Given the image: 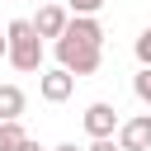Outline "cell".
<instances>
[{
	"label": "cell",
	"mask_w": 151,
	"mask_h": 151,
	"mask_svg": "<svg viewBox=\"0 0 151 151\" xmlns=\"http://www.w3.org/2000/svg\"><path fill=\"white\" fill-rule=\"evenodd\" d=\"M113 142H118L123 151H151V113H132V118H123L118 132H113Z\"/></svg>",
	"instance_id": "3957f363"
},
{
	"label": "cell",
	"mask_w": 151,
	"mask_h": 151,
	"mask_svg": "<svg viewBox=\"0 0 151 151\" xmlns=\"http://www.w3.org/2000/svg\"><path fill=\"white\" fill-rule=\"evenodd\" d=\"M132 52H137V61H142V66H151V24H146V28L137 33V42H132Z\"/></svg>",
	"instance_id": "30bf717a"
},
{
	"label": "cell",
	"mask_w": 151,
	"mask_h": 151,
	"mask_svg": "<svg viewBox=\"0 0 151 151\" xmlns=\"http://www.w3.org/2000/svg\"><path fill=\"white\" fill-rule=\"evenodd\" d=\"M0 57H5V33H0Z\"/></svg>",
	"instance_id": "9a60e30c"
},
{
	"label": "cell",
	"mask_w": 151,
	"mask_h": 151,
	"mask_svg": "<svg viewBox=\"0 0 151 151\" xmlns=\"http://www.w3.org/2000/svg\"><path fill=\"white\" fill-rule=\"evenodd\" d=\"M47 151H85V146H76V142H57V146H47Z\"/></svg>",
	"instance_id": "5bb4252c"
},
{
	"label": "cell",
	"mask_w": 151,
	"mask_h": 151,
	"mask_svg": "<svg viewBox=\"0 0 151 151\" xmlns=\"http://www.w3.org/2000/svg\"><path fill=\"white\" fill-rule=\"evenodd\" d=\"M132 94L146 104V113H151V66H142L137 76H132Z\"/></svg>",
	"instance_id": "9c48e42d"
},
{
	"label": "cell",
	"mask_w": 151,
	"mask_h": 151,
	"mask_svg": "<svg viewBox=\"0 0 151 151\" xmlns=\"http://www.w3.org/2000/svg\"><path fill=\"white\" fill-rule=\"evenodd\" d=\"M5 61L14 71H24V76L42 71V38L33 33L28 19H9V28H5Z\"/></svg>",
	"instance_id": "7a4b0ae2"
},
{
	"label": "cell",
	"mask_w": 151,
	"mask_h": 151,
	"mask_svg": "<svg viewBox=\"0 0 151 151\" xmlns=\"http://www.w3.org/2000/svg\"><path fill=\"white\" fill-rule=\"evenodd\" d=\"M85 151H123V146H118L113 137H90V146H85Z\"/></svg>",
	"instance_id": "7c38bea8"
},
{
	"label": "cell",
	"mask_w": 151,
	"mask_h": 151,
	"mask_svg": "<svg viewBox=\"0 0 151 151\" xmlns=\"http://www.w3.org/2000/svg\"><path fill=\"white\" fill-rule=\"evenodd\" d=\"M66 19H71V9H66L61 0H42V5H38V14H33L28 24H33V33H38L42 42H47V38H61Z\"/></svg>",
	"instance_id": "277c9868"
},
{
	"label": "cell",
	"mask_w": 151,
	"mask_h": 151,
	"mask_svg": "<svg viewBox=\"0 0 151 151\" xmlns=\"http://www.w3.org/2000/svg\"><path fill=\"white\" fill-rule=\"evenodd\" d=\"M19 151H47V146H38L33 137H24V142H19Z\"/></svg>",
	"instance_id": "4fadbf2b"
},
{
	"label": "cell",
	"mask_w": 151,
	"mask_h": 151,
	"mask_svg": "<svg viewBox=\"0 0 151 151\" xmlns=\"http://www.w3.org/2000/svg\"><path fill=\"white\" fill-rule=\"evenodd\" d=\"M24 137H28V132H24L19 118H0V151H19Z\"/></svg>",
	"instance_id": "ba28073f"
},
{
	"label": "cell",
	"mask_w": 151,
	"mask_h": 151,
	"mask_svg": "<svg viewBox=\"0 0 151 151\" xmlns=\"http://www.w3.org/2000/svg\"><path fill=\"white\" fill-rule=\"evenodd\" d=\"M38 94H42L47 104H66V99L76 94V76H71V71H61V66L38 71Z\"/></svg>",
	"instance_id": "5b68a950"
},
{
	"label": "cell",
	"mask_w": 151,
	"mask_h": 151,
	"mask_svg": "<svg viewBox=\"0 0 151 151\" xmlns=\"http://www.w3.org/2000/svg\"><path fill=\"white\" fill-rule=\"evenodd\" d=\"M28 109V94L19 85H0V118H24Z\"/></svg>",
	"instance_id": "52a82bcc"
},
{
	"label": "cell",
	"mask_w": 151,
	"mask_h": 151,
	"mask_svg": "<svg viewBox=\"0 0 151 151\" xmlns=\"http://www.w3.org/2000/svg\"><path fill=\"white\" fill-rule=\"evenodd\" d=\"M104 0H71V14H99Z\"/></svg>",
	"instance_id": "8fae6325"
},
{
	"label": "cell",
	"mask_w": 151,
	"mask_h": 151,
	"mask_svg": "<svg viewBox=\"0 0 151 151\" xmlns=\"http://www.w3.org/2000/svg\"><path fill=\"white\" fill-rule=\"evenodd\" d=\"M80 123H85V132H90V137H113L123 118H118V109H113L109 99H94V104L85 109V118H80Z\"/></svg>",
	"instance_id": "8992f818"
},
{
	"label": "cell",
	"mask_w": 151,
	"mask_h": 151,
	"mask_svg": "<svg viewBox=\"0 0 151 151\" xmlns=\"http://www.w3.org/2000/svg\"><path fill=\"white\" fill-rule=\"evenodd\" d=\"M52 42H57V66L71 71L76 80L94 76L99 61H104V24L94 14H71L66 28H61V38H52Z\"/></svg>",
	"instance_id": "6da1fadb"
}]
</instances>
